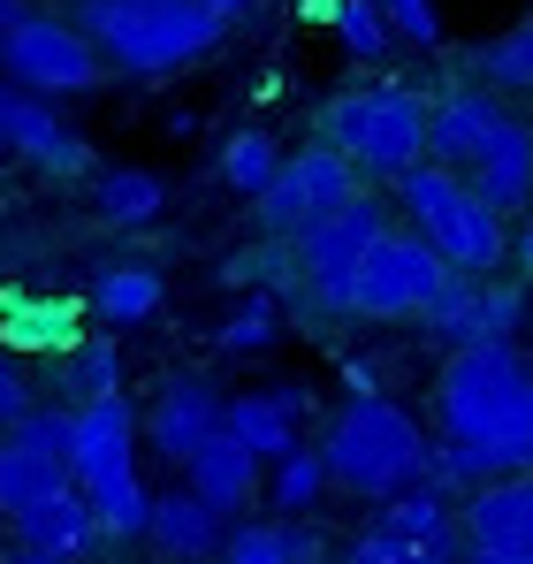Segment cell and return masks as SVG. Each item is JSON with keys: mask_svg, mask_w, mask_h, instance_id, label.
<instances>
[{"mask_svg": "<svg viewBox=\"0 0 533 564\" xmlns=\"http://www.w3.org/2000/svg\"><path fill=\"white\" fill-rule=\"evenodd\" d=\"M472 62H480V85H488V93L533 99V15H526V23H511V31H496V39H480Z\"/></svg>", "mask_w": 533, "mask_h": 564, "instance_id": "obj_25", "label": "cell"}, {"mask_svg": "<svg viewBox=\"0 0 533 564\" xmlns=\"http://www.w3.org/2000/svg\"><path fill=\"white\" fill-rule=\"evenodd\" d=\"M0 145L23 153V161L46 169V176H77V169H91L85 138L62 122V107L39 99V93H23V85H8V77H0Z\"/></svg>", "mask_w": 533, "mask_h": 564, "instance_id": "obj_12", "label": "cell"}, {"mask_svg": "<svg viewBox=\"0 0 533 564\" xmlns=\"http://www.w3.org/2000/svg\"><path fill=\"white\" fill-rule=\"evenodd\" d=\"M443 282H449L443 252L420 229H381L351 275V321H420Z\"/></svg>", "mask_w": 533, "mask_h": 564, "instance_id": "obj_9", "label": "cell"}, {"mask_svg": "<svg viewBox=\"0 0 533 564\" xmlns=\"http://www.w3.org/2000/svg\"><path fill=\"white\" fill-rule=\"evenodd\" d=\"M344 389H351V397H373V389H381V367H373V359H344Z\"/></svg>", "mask_w": 533, "mask_h": 564, "instance_id": "obj_37", "label": "cell"}, {"mask_svg": "<svg viewBox=\"0 0 533 564\" xmlns=\"http://www.w3.org/2000/svg\"><path fill=\"white\" fill-rule=\"evenodd\" d=\"M91 198H99V214H107L115 229H145V221L168 206V184H161L153 169H107V176L91 184Z\"/></svg>", "mask_w": 533, "mask_h": 564, "instance_id": "obj_24", "label": "cell"}, {"mask_svg": "<svg viewBox=\"0 0 533 564\" xmlns=\"http://www.w3.org/2000/svg\"><path fill=\"white\" fill-rule=\"evenodd\" d=\"M320 15H328V31H336V46H344L351 62H381V54H396V31H389L381 0H320Z\"/></svg>", "mask_w": 533, "mask_h": 564, "instance_id": "obj_26", "label": "cell"}, {"mask_svg": "<svg viewBox=\"0 0 533 564\" xmlns=\"http://www.w3.org/2000/svg\"><path fill=\"white\" fill-rule=\"evenodd\" d=\"M69 321H77L69 305L15 297V305H0V344H8V351H54V344L69 351V344H77V336H69Z\"/></svg>", "mask_w": 533, "mask_h": 564, "instance_id": "obj_27", "label": "cell"}, {"mask_svg": "<svg viewBox=\"0 0 533 564\" xmlns=\"http://www.w3.org/2000/svg\"><path fill=\"white\" fill-rule=\"evenodd\" d=\"M511 107L488 93V85H457V93L427 99V161H443V169H465L480 145H488V130L503 122Z\"/></svg>", "mask_w": 533, "mask_h": 564, "instance_id": "obj_18", "label": "cell"}, {"mask_svg": "<svg viewBox=\"0 0 533 564\" xmlns=\"http://www.w3.org/2000/svg\"><path fill=\"white\" fill-rule=\"evenodd\" d=\"M396 198H404L412 229H420V237L443 252L449 275H496V268H503L511 229H503V214H496L480 191L465 184L457 169H443V161H420V169H404V176H396Z\"/></svg>", "mask_w": 533, "mask_h": 564, "instance_id": "obj_5", "label": "cell"}, {"mask_svg": "<svg viewBox=\"0 0 533 564\" xmlns=\"http://www.w3.org/2000/svg\"><path fill=\"white\" fill-rule=\"evenodd\" d=\"M39 397H31V375L15 367V351H0V427L15 420V412H31Z\"/></svg>", "mask_w": 533, "mask_h": 564, "instance_id": "obj_36", "label": "cell"}, {"mask_svg": "<svg viewBox=\"0 0 533 564\" xmlns=\"http://www.w3.org/2000/svg\"><path fill=\"white\" fill-rule=\"evenodd\" d=\"M221 564H297L290 557V527L282 519H252L221 542Z\"/></svg>", "mask_w": 533, "mask_h": 564, "instance_id": "obj_33", "label": "cell"}, {"mask_svg": "<svg viewBox=\"0 0 533 564\" xmlns=\"http://www.w3.org/2000/svg\"><path fill=\"white\" fill-rule=\"evenodd\" d=\"M373 527H389V534H404V542H420L435 564H465V527H457V511H449L443 488H396L389 503H373Z\"/></svg>", "mask_w": 533, "mask_h": 564, "instance_id": "obj_21", "label": "cell"}, {"mask_svg": "<svg viewBox=\"0 0 533 564\" xmlns=\"http://www.w3.org/2000/svg\"><path fill=\"white\" fill-rule=\"evenodd\" d=\"M0 435H8L15 451H31V458H46V466L69 473V412H54V404H31V412H15Z\"/></svg>", "mask_w": 533, "mask_h": 564, "instance_id": "obj_30", "label": "cell"}, {"mask_svg": "<svg viewBox=\"0 0 533 564\" xmlns=\"http://www.w3.org/2000/svg\"><path fill=\"white\" fill-rule=\"evenodd\" d=\"M221 23H244V15H260V0H206Z\"/></svg>", "mask_w": 533, "mask_h": 564, "instance_id": "obj_39", "label": "cell"}, {"mask_svg": "<svg viewBox=\"0 0 533 564\" xmlns=\"http://www.w3.org/2000/svg\"><path fill=\"white\" fill-rule=\"evenodd\" d=\"M69 480L91 503L99 534H145V480H138V404L115 389V397H91L69 404Z\"/></svg>", "mask_w": 533, "mask_h": 564, "instance_id": "obj_4", "label": "cell"}, {"mask_svg": "<svg viewBox=\"0 0 533 564\" xmlns=\"http://www.w3.org/2000/svg\"><path fill=\"white\" fill-rule=\"evenodd\" d=\"M274 328H282V313H274V290H252L229 321H221V351H237V359H252L274 344Z\"/></svg>", "mask_w": 533, "mask_h": 564, "instance_id": "obj_32", "label": "cell"}, {"mask_svg": "<svg viewBox=\"0 0 533 564\" xmlns=\"http://www.w3.org/2000/svg\"><path fill=\"white\" fill-rule=\"evenodd\" d=\"M0 77L23 85V93H39V99H69V93H91L107 77V62H99V46H91L69 15L23 8L0 31Z\"/></svg>", "mask_w": 533, "mask_h": 564, "instance_id": "obj_7", "label": "cell"}, {"mask_svg": "<svg viewBox=\"0 0 533 564\" xmlns=\"http://www.w3.org/2000/svg\"><path fill=\"white\" fill-rule=\"evenodd\" d=\"M381 15H389L396 46H420V54L443 46V0H381Z\"/></svg>", "mask_w": 533, "mask_h": 564, "instance_id": "obj_34", "label": "cell"}, {"mask_svg": "<svg viewBox=\"0 0 533 564\" xmlns=\"http://www.w3.org/2000/svg\"><path fill=\"white\" fill-rule=\"evenodd\" d=\"M313 412V389L305 381H274V389H244V397H221V427L252 451V458H282L297 443V420Z\"/></svg>", "mask_w": 533, "mask_h": 564, "instance_id": "obj_13", "label": "cell"}, {"mask_svg": "<svg viewBox=\"0 0 533 564\" xmlns=\"http://www.w3.org/2000/svg\"><path fill=\"white\" fill-rule=\"evenodd\" d=\"M351 198H358V169L328 138H313V145H297V153L274 161V176H266L260 198H252V229L274 237V245H290L297 229H313L320 214H336V206H351Z\"/></svg>", "mask_w": 533, "mask_h": 564, "instance_id": "obj_8", "label": "cell"}, {"mask_svg": "<svg viewBox=\"0 0 533 564\" xmlns=\"http://www.w3.org/2000/svg\"><path fill=\"white\" fill-rule=\"evenodd\" d=\"M69 473L46 466V458H31V451H15L8 435H0V519H15L31 496H46V488H62Z\"/></svg>", "mask_w": 533, "mask_h": 564, "instance_id": "obj_28", "label": "cell"}, {"mask_svg": "<svg viewBox=\"0 0 533 564\" xmlns=\"http://www.w3.org/2000/svg\"><path fill=\"white\" fill-rule=\"evenodd\" d=\"M427 336L465 351V344H519L526 328V290L519 282H496V275H449L435 297H427Z\"/></svg>", "mask_w": 533, "mask_h": 564, "instance_id": "obj_11", "label": "cell"}, {"mask_svg": "<svg viewBox=\"0 0 533 564\" xmlns=\"http://www.w3.org/2000/svg\"><path fill=\"white\" fill-rule=\"evenodd\" d=\"M443 443H427V488L472 496L496 473L533 466V359L519 344H465L435 375Z\"/></svg>", "mask_w": 533, "mask_h": 564, "instance_id": "obj_1", "label": "cell"}, {"mask_svg": "<svg viewBox=\"0 0 533 564\" xmlns=\"http://www.w3.org/2000/svg\"><path fill=\"white\" fill-rule=\"evenodd\" d=\"M465 564H533V550H465Z\"/></svg>", "mask_w": 533, "mask_h": 564, "instance_id": "obj_38", "label": "cell"}, {"mask_svg": "<svg viewBox=\"0 0 533 564\" xmlns=\"http://www.w3.org/2000/svg\"><path fill=\"white\" fill-rule=\"evenodd\" d=\"M91 313H99L107 328L153 321V313H161V275H153V268H99V275H91Z\"/></svg>", "mask_w": 533, "mask_h": 564, "instance_id": "obj_23", "label": "cell"}, {"mask_svg": "<svg viewBox=\"0 0 533 564\" xmlns=\"http://www.w3.org/2000/svg\"><path fill=\"white\" fill-rule=\"evenodd\" d=\"M183 488H191V496H206L221 519H237V511L260 496V458H252L229 427H214V435L183 458Z\"/></svg>", "mask_w": 533, "mask_h": 564, "instance_id": "obj_19", "label": "cell"}, {"mask_svg": "<svg viewBox=\"0 0 533 564\" xmlns=\"http://www.w3.org/2000/svg\"><path fill=\"white\" fill-rule=\"evenodd\" d=\"M0 564H62V557H46V550H23V542H15V550H8Z\"/></svg>", "mask_w": 533, "mask_h": 564, "instance_id": "obj_40", "label": "cell"}, {"mask_svg": "<svg viewBox=\"0 0 533 564\" xmlns=\"http://www.w3.org/2000/svg\"><path fill=\"white\" fill-rule=\"evenodd\" d=\"M8 527H15V542H23V550H46V557H62V564H77L91 542H99V519H91V503L77 496V480H62V488L31 496Z\"/></svg>", "mask_w": 533, "mask_h": 564, "instance_id": "obj_17", "label": "cell"}, {"mask_svg": "<svg viewBox=\"0 0 533 564\" xmlns=\"http://www.w3.org/2000/svg\"><path fill=\"white\" fill-rule=\"evenodd\" d=\"M274 161H282V145H274L266 130H237V138L221 145V184L237 191V198H260V184L274 176Z\"/></svg>", "mask_w": 533, "mask_h": 564, "instance_id": "obj_29", "label": "cell"}, {"mask_svg": "<svg viewBox=\"0 0 533 564\" xmlns=\"http://www.w3.org/2000/svg\"><path fill=\"white\" fill-rule=\"evenodd\" d=\"M344 564H435L420 542H404V534H389V527H366V534H351V557Z\"/></svg>", "mask_w": 533, "mask_h": 564, "instance_id": "obj_35", "label": "cell"}, {"mask_svg": "<svg viewBox=\"0 0 533 564\" xmlns=\"http://www.w3.org/2000/svg\"><path fill=\"white\" fill-rule=\"evenodd\" d=\"M320 138L351 161L358 176H404L427 161V93L412 85H358L320 107Z\"/></svg>", "mask_w": 533, "mask_h": 564, "instance_id": "obj_6", "label": "cell"}, {"mask_svg": "<svg viewBox=\"0 0 533 564\" xmlns=\"http://www.w3.org/2000/svg\"><path fill=\"white\" fill-rule=\"evenodd\" d=\"M457 176L480 191L496 214H519V206H533V122L503 115V122L488 130V145H480V153H472Z\"/></svg>", "mask_w": 533, "mask_h": 564, "instance_id": "obj_16", "label": "cell"}, {"mask_svg": "<svg viewBox=\"0 0 533 564\" xmlns=\"http://www.w3.org/2000/svg\"><path fill=\"white\" fill-rule=\"evenodd\" d=\"M214 427H221V397H214V381H206V375H168L138 435H145L161 458H176V466H183V458H191Z\"/></svg>", "mask_w": 533, "mask_h": 564, "instance_id": "obj_15", "label": "cell"}, {"mask_svg": "<svg viewBox=\"0 0 533 564\" xmlns=\"http://www.w3.org/2000/svg\"><path fill=\"white\" fill-rule=\"evenodd\" d=\"M15 15H23V0H0V31H8V23H15Z\"/></svg>", "mask_w": 533, "mask_h": 564, "instance_id": "obj_42", "label": "cell"}, {"mask_svg": "<svg viewBox=\"0 0 533 564\" xmlns=\"http://www.w3.org/2000/svg\"><path fill=\"white\" fill-rule=\"evenodd\" d=\"M145 534H153V550H161V557L198 564V557H214V550L229 542V519H221L206 496L168 488V496H153V503H145Z\"/></svg>", "mask_w": 533, "mask_h": 564, "instance_id": "obj_20", "label": "cell"}, {"mask_svg": "<svg viewBox=\"0 0 533 564\" xmlns=\"http://www.w3.org/2000/svg\"><path fill=\"white\" fill-rule=\"evenodd\" d=\"M511 245H519V260H526V275H533V221L519 229V237H511Z\"/></svg>", "mask_w": 533, "mask_h": 564, "instance_id": "obj_41", "label": "cell"}, {"mask_svg": "<svg viewBox=\"0 0 533 564\" xmlns=\"http://www.w3.org/2000/svg\"><path fill=\"white\" fill-rule=\"evenodd\" d=\"M381 229H389V206L358 191L351 206H336V214H320L313 229L290 237V252H297V282L313 290L320 313H351V275H358V260H366V245H373Z\"/></svg>", "mask_w": 533, "mask_h": 564, "instance_id": "obj_10", "label": "cell"}, {"mask_svg": "<svg viewBox=\"0 0 533 564\" xmlns=\"http://www.w3.org/2000/svg\"><path fill=\"white\" fill-rule=\"evenodd\" d=\"M427 427L396 404V397H351L336 412V427L320 435V458H328V488H351L358 503H389L396 488H420L427 480Z\"/></svg>", "mask_w": 533, "mask_h": 564, "instance_id": "obj_3", "label": "cell"}, {"mask_svg": "<svg viewBox=\"0 0 533 564\" xmlns=\"http://www.w3.org/2000/svg\"><path fill=\"white\" fill-rule=\"evenodd\" d=\"M457 527H465V550H533V466L480 480Z\"/></svg>", "mask_w": 533, "mask_h": 564, "instance_id": "obj_14", "label": "cell"}, {"mask_svg": "<svg viewBox=\"0 0 533 564\" xmlns=\"http://www.w3.org/2000/svg\"><path fill=\"white\" fill-rule=\"evenodd\" d=\"M69 23L99 46V62H115L122 77L198 69L229 39V23L206 0H69Z\"/></svg>", "mask_w": 533, "mask_h": 564, "instance_id": "obj_2", "label": "cell"}, {"mask_svg": "<svg viewBox=\"0 0 533 564\" xmlns=\"http://www.w3.org/2000/svg\"><path fill=\"white\" fill-rule=\"evenodd\" d=\"M260 473H266V480H260L266 503H274L282 519H305V511L328 496V458H320V443H290V451L266 458Z\"/></svg>", "mask_w": 533, "mask_h": 564, "instance_id": "obj_22", "label": "cell"}, {"mask_svg": "<svg viewBox=\"0 0 533 564\" xmlns=\"http://www.w3.org/2000/svg\"><path fill=\"white\" fill-rule=\"evenodd\" d=\"M69 404H91V397H115L122 389V351L115 344H69Z\"/></svg>", "mask_w": 533, "mask_h": 564, "instance_id": "obj_31", "label": "cell"}]
</instances>
